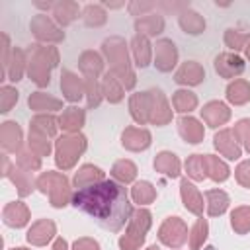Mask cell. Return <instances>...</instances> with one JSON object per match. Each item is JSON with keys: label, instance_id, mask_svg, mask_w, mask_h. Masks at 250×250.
Instances as JSON below:
<instances>
[{"label": "cell", "instance_id": "6da1fadb", "mask_svg": "<svg viewBox=\"0 0 250 250\" xmlns=\"http://www.w3.org/2000/svg\"><path fill=\"white\" fill-rule=\"evenodd\" d=\"M72 205L109 232H119L133 213L127 189L113 180L80 186L72 195Z\"/></svg>", "mask_w": 250, "mask_h": 250}, {"label": "cell", "instance_id": "7a4b0ae2", "mask_svg": "<svg viewBox=\"0 0 250 250\" xmlns=\"http://www.w3.org/2000/svg\"><path fill=\"white\" fill-rule=\"evenodd\" d=\"M57 250H64V242H59L57 244Z\"/></svg>", "mask_w": 250, "mask_h": 250}, {"label": "cell", "instance_id": "3957f363", "mask_svg": "<svg viewBox=\"0 0 250 250\" xmlns=\"http://www.w3.org/2000/svg\"><path fill=\"white\" fill-rule=\"evenodd\" d=\"M203 250H217L215 246H207V248H203Z\"/></svg>", "mask_w": 250, "mask_h": 250}]
</instances>
